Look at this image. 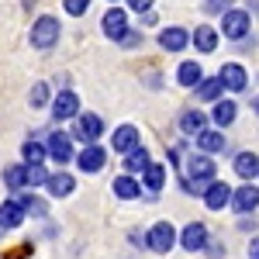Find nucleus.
<instances>
[{"instance_id": "9", "label": "nucleus", "mask_w": 259, "mask_h": 259, "mask_svg": "<svg viewBox=\"0 0 259 259\" xmlns=\"http://www.w3.org/2000/svg\"><path fill=\"white\" fill-rule=\"evenodd\" d=\"M104 159H107V152L100 145H83V152L76 156V166H80L83 173H97L100 166H104Z\"/></svg>"}, {"instance_id": "18", "label": "nucleus", "mask_w": 259, "mask_h": 259, "mask_svg": "<svg viewBox=\"0 0 259 259\" xmlns=\"http://www.w3.org/2000/svg\"><path fill=\"white\" fill-rule=\"evenodd\" d=\"M194 45H197V52H214L218 49V31L207 28V24H200L197 31H194Z\"/></svg>"}, {"instance_id": "15", "label": "nucleus", "mask_w": 259, "mask_h": 259, "mask_svg": "<svg viewBox=\"0 0 259 259\" xmlns=\"http://www.w3.org/2000/svg\"><path fill=\"white\" fill-rule=\"evenodd\" d=\"M197 149L204 152V156L221 152V149H225V135H221V132H211V128H204V132L197 135Z\"/></svg>"}, {"instance_id": "21", "label": "nucleus", "mask_w": 259, "mask_h": 259, "mask_svg": "<svg viewBox=\"0 0 259 259\" xmlns=\"http://www.w3.org/2000/svg\"><path fill=\"white\" fill-rule=\"evenodd\" d=\"M235 173H239L242 180H252L259 173V156H252V152H242L239 159H235Z\"/></svg>"}, {"instance_id": "27", "label": "nucleus", "mask_w": 259, "mask_h": 259, "mask_svg": "<svg viewBox=\"0 0 259 259\" xmlns=\"http://www.w3.org/2000/svg\"><path fill=\"white\" fill-rule=\"evenodd\" d=\"M214 121H218V124H232V121H235V104H232V100H218V104H214Z\"/></svg>"}, {"instance_id": "33", "label": "nucleus", "mask_w": 259, "mask_h": 259, "mask_svg": "<svg viewBox=\"0 0 259 259\" xmlns=\"http://www.w3.org/2000/svg\"><path fill=\"white\" fill-rule=\"evenodd\" d=\"M228 4H232V0H207L204 7H207L211 14H228Z\"/></svg>"}, {"instance_id": "14", "label": "nucleus", "mask_w": 259, "mask_h": 259, "mask_svg": "<svg viewBox=\"0 0 259 259\" xmlns=\"http://www.w3.org/2000/svg\"><path fill=\"white\" fill-rule=\"evenodd\" d=\"M111 142H114V152H124V156H128V152H135V149H139V132H135L132 124H121Z\"/></svg>"}, {"instance_id": "38", "label": "nucleus", "mask_w": 259, "mask_h": 259, "mask_svg": "<svg viewBox=\"0 0 259 259\" xmlns=\"http://www.w3.org/2000/svg\"><path fill=\"white\" fill-rule=\"evenodd\" d=\"M111 4H114V0H111Z\"/></svg>"}, {"instance_id": "26", "label": "nucleus", "mask_w": 259, "mask_h": 259, "mask_svg": "<svg viewBox=\"0 0 259 259\" xmlns=\"http://www.w3.org/2000/svg\"><path fill=\"white\" fill-rule=\"evenodd\" d=\"M162 180H166V169H162L159 162H149V169H145V187H149V190H159Z\"/></svg>"}, {"instance_id": "16", "label": "nucleus", "mask_w": 259, "mask_h": 259, "mask_svg": "<svg viewBox=\"0 0 259 259\" xmlns=\"http://www.w3.org/2000/svg\"><path fill=\"white\" fill-rule=\"evenodd\" d=\"M21 218H24V207H21L18 200H7V204H0V228H18Z\"/></svg>"}, {"instance_id": "5", "label": "nucleus", "mask_w": 259, "mask_h": 259, "mask_svg": "<svg viewBox=\"0 0 259 259\" xmlns=\"http://www.w3.org/2000/svg\"><path fill=\"white\" fill-rule=\"evenodd\" d=\"M221 28H225L228 38H245V31H249V14H245V11H228V14L221 18Z\"/></svg>"}, {"instance_id": "29", "label": "nucleus", "mask_w": 259, "mask_h": 259, "mask_svg": "<svg viewBox=\"0 0 259 259\" xmlns=\"http://www.w3.org/2000/svg\"><path fill=\"white\" fill-rule=\"evenodd\" d=\"M4 183H7L11 190H21V187H24V166H11V169H4Z\"/></svg>"}, {"instance_id": "3", "label": "nucleus", "mask_w": 259, "mask_h": 259, "mask_svg": "<svg viewBox=\"0 0 259 259\" xmlns=\"http://www.w3.org/2000/svg\"><path fill=\"white\" fill-rule=\"evenodd\" d=\"M145 242H149V249H152V252H169V249H173V242H177V228H173L169 221H159V225H152V228H149Z\"/></svg>"}, {"instance_id": "34", "label": "nucleus", "mask_w": 259, "mask_h": 259, "mask_svg": "<svg viewBox=\"0 0 259 259\" xmlns=\"http://www.w3.org/2000/svg\"><path fill=\"white\" fill-rule=\"evenodd\" d=\"M128 7H132V11H139V14H149L152 0H128Z\"/></svg>"}, {"instance_id": "22", "label": "nucleus", "mask_w": 259, "mask_h": 259, "mask_svg": "<svg viewBox=\"0 0 259 259\" xmlns=\"http://www.w3.org/2000/svg\"><path fill=\"white\" fill-rule=\"evenodd\" d=\"M111 190H114V197H121V200H132V197H139V183L132 177H118L114 183H111Z\"/></svg>"}, {"instance_id": "37", "label": "nucleus", "mask_w": 259, "mask_h": 259, "mask_svg": "<svg viewBox=\"0 0 259 259\" xmlns=\"http://www.w3.org/2000/svg\"><path fill=\"white\" fill-rule=\"evenodd\" d=\"M252 111H256V114H259V97H256V100H252Z\"/></svg>"}, {"instance_id": "19", "label": "nucleus", "mask_w": 259, "mask_h": 259, "mask_svg": "<svg viewBox=\"0 0 259 259\" xmlns=\"http://www.w3.org/2000/svg\"><path fill=\"white\" fill-rule=\"evenodd\" d=\"M159 45L166 52H180V49L187 45V31H183V28H166L159 35Z\"/></svg>"}, {"instance_id": "10", "label": "nucleus", "mask_w": 259, "mask_h": 259, "mask_svg": "<svg viewBox=\"0 0 259 259\" xmlns=\"http://www.w3.org/2000/svg\"><path fill=\"white\" fill-rule=\"evenodd\" d=\"M218 80L228 87V90H245V80H249V73L242 69L239 62H225L221 66V73H218Z\"/></svg>"}, {"instance_id": "30", "label": "nucleus", "mask_w": 259, "mask_h": 259, "mask_svg": "<svg viewBox=\"0 0 259 259\" xmlns=\"http://www.w3.org/2000/svg\"><path fill=\"white\" fill-rule=\"evenodd\" d=\"M24 159H28V166L41 162L45 159V145H41V142H24Z\"/></svg>"}, {"instance_id": "2", "label": "nucleus", "mask_w": 259, "mask_h": 259, "mask_svg": "<svg viewBox=\"0 0 259 259\" xmlns=\"http://www.w3.org/2000/svg\"><path fill=\"white\" fill-rule=\"evenodd\" d=\"M59 41V21L56 18H38L31 24V45L35 49H52Z\"/></svg>"}, {"instance_id": "13", "label": "nucleus", "mask_w": 259, "mask_h": 259, "mask_svg": "<svg viewBox=\"0 0 259 259\" xmlns=\"http://www.w3.org/2000/svg\"><path fill=\"white\" fill-rule=\"evenodd\" d=\"M73 135H66V132H56L52 139H49V156L56 162H69V156H73Z\"/></svg>"}, {"instance_id": "12", "label": "nucleus", "mask_w": 259, "mask_h": 259, "mask_svg": "<svg viewBox=\"0 0 259 259\" xmlns=\"http://www.w3.org/2000/svg\"><path fill=\"white\" fill-rule=\"evenodd\" d=\"M180 242H183V249L197 252V249H204V245H207V228H204L200 221H194V225H187V228H183Z\"/></svg>"}, {"instance_id": "4", "label": "nucleus", "mask_w": 259, "mask_h": 259, "mask_svg": "<svg viewBox=\"0 0 259 259\" xmlns=\"http://www.w3.org/2000/svg\"><path fill=\"white\" fill-rule=\"evenodd\" d=\"M100 24H104V35H107V38H114V41H121L124 35H128V18H124V11H121V7H111V11L104 14Z\"/></svg>"}, {"instance_id": "31", "label": "nucleus", "mask_w": 259, "mask_h": 259, "mask_svg": "<svg viewBox=\"0 0 259 259\" xmlns=\"http://www.w3.org/2000/svg\"><path fill=\"white\" fill-rule=\"evenodd\" d=\"M62 7H66V14H73V18H80V14H87V7H90V0H62Z\"/></svg>"}, {"instance_id": "1", "label": "nucleus", "mask_w": 259, "mask_h": 259, "mask_svg": "<svg viewBox=\"0 0 259 259\" xmlns=\"http://www.w3.org/2000/svg\"><path fill=\"white\" fill-rule=\"evenodd\" d=\"M211 180H214V162H211V156H190L187 159V177H183V187L190 190V194H197L200 187L207 183L211 187Z\"/></svg>"}, {"instance_id": "11", "label": "nucleus", "mask_w": 259, "mask_h": 259, "mask_svg": "<svg viewBox=\"0 0 259 259\" xmlns=\"http://www.w3.org/2000/svg\"><path fill=\"white\" fill-rule=\"evenodd\" d=\"M232 207L239 211V214H249V211H256L259 207V190L249 183V187H239L235 190V197H232Z\"/></svg>"}, {"instance_id": "23", "label": "nucleus", "mask_w": 259, "mask_h": 259, "mask_svg": "<svg viewBox=\"0 0 259 259\" xmlns=\"http://www.w3.org/2000/svg\"><path fill=\"white\" fill-rule=\"evenodd\" d=\"M204 114H200V111H187V114H183V118H180V128H183V132H187V135H194V139H197L200 132H204Z\"/></svg>"}, {"instance_id": "8", "label": "nucleus", "mask_w": 259, "mask_h": 259, "mask_svg": "<svg viewBox=\"0 0 259 259\" xmlns=\"http://www.w3.org/2000/svg\"><path fill=\"white\" fill-rule=\"evenodd\" d=\"M100 118L97 114H80L76 118V139H83L87 145H97V139H100Z\"/></svg>"}, {"instance_id": "20", "label": "nucleus", "mask_w": 259, "mask_h": 259, "mask_svg": "<svg viewBox=\"0 0 259 259\" xmlns=\"http://www.w3.org/2000/svg\"><path fill=\"white\" fill-rule=\"evenodd\" d=\"M177 80L183 83V87H200V83H204V73H200L197 62H183L177 69Z\"/></svg>"}, {"instance_id": "25", "label": "nucleus", "mask_w": 259, "mask_h": 259, "mask_svg": "<svg viewBox=\"0 0 259 259\" xmlns=\"http://www.w3.org/2000/svg\"><path fill=\"white\" fill-rule=\"evenodd\" d=\"M38 183H49L45 166H41V162H35V166H24V187H38Z\"/></svg>"}, {"instance_id": "17", "label": "nucleus", "mask_w": 259, "mask_h": 259, "mask_svg": "<svg viewBox=\"0 0 259 259\" xmlns=\"http://www.w3.org/2000/svg\"><path fill=\"white\" fill-rule=\"evenodd\" d=\"M45 187H49V194H52V197H69V194H73V187H76V180L69 177V173H56V177H49Z\"/></svg>"}, {"instance_id": "32", "label": "nucleus", "mask_w": 259, "mask_h": 259, "mask_svg": "<svg viewBox=\"0 0 259 259\" xmlns=\"http://www.w3.org/2000/svg\"><path fill=\"white\" fill-rule=\"evenodd\" d=\"M45 100H49V87H45V83H35V87H31V107H41Z\"/></svg>"}, {"instance_id": "36", "label": "nucleus", "mask_w": 259, "mask_h": 259, "mask_svg": "<svg viewBox=\"0 0 259 259\" xmlns=\"http://www.w3.org/2000/svg\"><path fill=\"white\" fill-rule=\"evenodd\" d=\"M249 256H252V259H259V239L252 242V245H249Z\"/></svg>"}, {"instance_id": "24", "label": "nucleus", "mask_w": 259, "mask_h": 259, "mask_svg": "<svg viewBox=\"0 0 259 259\" xmlns=\"http://www.w3.org/2000/svg\"><path fill=\"white\" fill-rule=\"evenodd\" d=\"M124 169H128V173H145V169H149V152H145V149L128 152V156H124Z\"/></svg>"}, {"instance_id": "35", "label": "nucleus", "mask_w": 259, "mask_h": 259, "mask_svg": "<svg viewBox=\"0 0 259 259\" xmlns=\"http://www.w3.org/2000/svg\"><path fill=\"white\" fill-rule=\"evenodd\" d=\"M121 41H124V45H139V41H142V35H135V31H128V35H124Z\"/></svg>"}, {"instance_id": "6", "label": "nucleus", "mask_w": 259, "mask_h": 259, "mask_svg": "<svg viewBox=\"0 0 259 259\" xmlns=\"http://www.w3.org/2000/svg\"><path fill=\"white\" fill-rule=\"evenodd\" d=\"M232 197H235V190H232L228 183H211V187L204 190V204H207L211 211H221L225 204H232Z\"/></svg>"}, {"instance_id": "28", "label": "nucleus", "mask_w": 259, "mask_h": 259, "mask_svg": "<svg viewBox=\"0 0 259 259\" xmlns=\"http://www.w3.org/2000/svg\"><path fill=\"white\" fill-rule=\"evenodd\" d=\"M221 90H225V83H221V80H204V83L197 87V97H200V100H218Z\"/></svg>"}, {"instance_id": "7", "label": "nucleus", "mask_w": 259, "mask_h": 259, "mask_svg": "<svg viewBox=\"0 0 259 259\" xmlns=\"http://www.w3.org/2000/svg\"><path fill=\"white\" fill-rule=\"evenodd\" d=\"M52 114H56V121H66V118H80V100H76V94H69V90H62L59 97H56V104H52Z\"/></svg>"}]
</instances>
